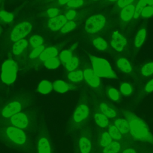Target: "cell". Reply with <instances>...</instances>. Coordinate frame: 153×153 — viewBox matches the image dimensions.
<instances>
[{"label":"cell","mask_w":153,"mask_h":153,"mask_svg":"<svg viewBox=\"0 0 153 153\" xmlns=\"http://www.w3.org/2000/svg\"><path fill=\"white\" fill-rule=\"evenodd\" d=\"M0 123L13 126L27 131H33L37 128L38 114L33 111L20 112L8 118L0 121Z\"/></svg>","instance_id":"2"},{"label":"cell","mask_w":153,"mask_h":153,"mask_svg":"<svg viewBox=\"0 0 153 153\" xmlns=\"http://www.w3.org/2000/svg\"><path fill=\"white\" fill-rule=\"evenodd\" d=\"M72 57V53L69 50H63L60 54V58L63 64H66Z\"/></svg>","instance_id":"33"},{"label":"cell","mask_w":153,"mask_h":153,"mask_svg":"<svg viewBox=\"0 0 153 153\" xmlns=\"http://www.w3.org/2000/svg\"><path fill=\"white\" fill-rule=\"evenodd\" d=\"M117 65L120 70L125 73H129L131 71L132 68L129 62L125 58H120L117 62Z\"/></svg>","instance_id":"18"},{"label":"cell","mask_w":153,"mask_h":153,"mask_svg":"<svg viewBox=\"0 0 153 153\" xmlns=\"http://www.w3.org/2000/svg\"><path fill=\"white\" fill-rule=\"evenodd\" d=\"M68 78L70 81L72 82H79L83 79L84 74L83 72L81 71H71L68 74Z\"/></svg>","instance_id":"25"},{"label":"cell","mask_w":153,"mask_h":153,"mask_svg":"<svg viewBox=\"0 0 153 153\" xmlns=\"http://www.w3.org/2000/svg\"><path fill=\"white\" fill-rule=\"evenodd\" d=\"M141 73L143 76H148L153 74V62H149L142 66Z\"/></svg>","instance_id":"30"},{"label":"cell","mask_w":153,"mask_h":153,"mask_svg":"<svg viewBox=\"0 0 153 153\" xmlns=\"http://www.w3.org/2000/svg\"><path fill=\"white\" fill-rule=\"evenodd\" d=\"M135 7L133 4H130L124 7L120 13V17L123 21L127 22L133 17Z\"/></svg>","instance_id":"14"},{"label":"cell","mask_w":153,"mask_h":153,"mask_svg":"<svg viewBox=\"0 0 153 153\" xmlns=\"http://www.w3.org/2000/svg\"><path fill=\"white\" fill-rule=\"evenodd\" d=\"M26 105L20 100H13L7 103L0 112V121L8 118L17 113L22 112Z\"/></svg>","instance_id":"8"},{"label":"cell","mask_w":153,"mask_h":153,"mask_svg":"<svg viewBox=\"0 0 153 153\" xmlns=\"http://www.w3.org/2000/svg\"><path fill=\"white\" fill-rule=\"evenodd\" d=\"M92 1H97V0H92Z\"/></svg>","instance_id":"51"},{"label":"cell","mask_w":153,"mask_h":153,"mask_svg":"<svg viewBox=\"0 0 153 153\" xmlns=\"http://www.w3.org/2000/svg\"><path fill=\"white\" fill-rule=\"evenodd\" d=\"M123 153H136V151L131 148H127L126 149H125Z\"/></svg>","instance_id":"47"},{"label":"cell","mask_w":153,"mask_h":153,"mask_svg":"<svg viewBox=\"0 0 153 153\" xmlns=\"http://www.w3.org/2000/svg\"><path fill=\"white\" fill-rule=\"evenodd\" d=\"M72 0H59V3L60 4H68L69 1H71Z\"/></svg>","instance_id":"48"},{"label":"cell","mask_w":153,"mask_h":153,"mask_svg":"<svg viewBox=\"0 0 153 153\" xmlns=\"http://www.w3.org/2000/svg\"><path fill=\"white\" fill-rule=\"evenodd\" d=\"M94 120L96 124L101 127H105L108 124V117L103 114L96 113L94 115Z\"/></svg>","instance_id":"23"},{"label":"cell","mask_w":153,"mask_h":153,"mask_svg":"<svg viewBox=\"0 0 153 153\" xmlns=\"http://www.w3.org/2000/svg\"><path fill=\"white\" fill-rule=\"evenodd\" d=\"M120 150V144L117 142H112L103 149V153H118Z\"/></svg>","instance_id":"24"},{"label":"cell","mask_w":153,"mask_h":153,"mask_svg":"<svg viewBox=\"0 0 153 153\" xmlns=\"http://www.w3.org/2000/svg\"><path fill=\"white\" fill-rule=\"evenodd\" d=\"M93 71L99 77L111 79L117 78L116 74L112 70L109 63L105 59L94 56H90Z\"/></svg>","instance_id":"5"},{"label":"cell","mask_w":153,"mask_h":153,"mask_svg":"<svg viewBox=\"0 0 153 153\" xmlns=\"http://www.w3.org/2000/svg\"><path fill=\"white\" fill-rule=\"evenodd\" d=\"M127 44L126 39L118 31H114L112 33L111 45L117 51H121Z\"/></svg>","instance_id":"11"},{"label":"cell","mask_w":153,"mask_h":153,"mask_svg":"<svg viewBox=\"0 0 153 153\" xmlns=\"http://www.w3.org/2000/svg\"><path fill=\"white\" fill-rule=\"evenodd\" d=\"M76 27V23L73 21L66 22L61 29L62 33H67L73 30Z\"/></svg>","instance_id":"36"},{"label":"cell","mask_w":153,"mask_h":153,"mask_svg":"<svg viewBox=\"0 0 153 153\" xmlns=\"http://www.w3.org/2000/svg\"><path fill=\"white\" fill-rule=\"evenodd\" d=\"M108 1H117V0H108Z\"/></svg>","instance_id":"50"},{"label":"cell","mask_w":153,"mask_h":153,"mask_svg":"<svg viewBox=\"0 0 153 153\" xmlns=\"http://www.w3.org/2000/svg\"><path fill=\"white\" fill-rule=\"evenodd\" d=\"M53 88L57 92L63 93L68 90L69 86L65 82L62 80H57L53 84Z\"/></svg>","instance_id":"21"},{"label":"cell","mask_w":153,"mask_h":153,"mask_svg":"<svg viewBox=\"0 0 153 153\" xmlns=\"http://www.w3.org/2000/svg\"><path fill=\"white\" fill-rule=\"evenodd\" d=\"M121 93L125 95H129L132 92V88L128 83H123L120 87Z\"/></svg>","instance_id":"40"},{"label":"cell","mask_w":153,"mask_h":153,"mask_svg":"<svg viewBox=\"0 0 153 153\" xmlns=\"http://www.w3.org/2000/svg\"><path fill=\"white\" fill-rule=\"evenodd\" d=\"M115 126L121 134H126L129 131L128 121L123 119H118L115 121Z\"/></svg>","instance_id":"19"},{"label":"cell","mask_w":153,"mask_h":153,"mask_svg":"<svg viewBox=\"0 0 153 153\" xmlns=\"http://www.w3.org/2000/svg\"><path fill=\"white\" fill-rule=\"evenodd\" d=\"M79 148L81 153H89L91 148L90 140L85 137H81L79 140Z\"/></svg>","instance_id":"17"},{"label":"cell","mask_w":153,"mask_h":153,"mask_svg":"<svg viewBox=\"0 0 153 153\" xmlns=\"http://www.w3.org/2000/svg\"><path fill=\"white\" fill-rule=\"evenodd\" d=\"M146 4H148L149 5H153V0H144Z\"/></svg>","instance_id":"49"},{"label":"cell","mask_w":153,"mask_h":153,"mask_svg":"<svg viewBox=\"0 0 153 153\" xmlns=\"http://www.w3.org/2000/svg\"><path fill=\"white\" fill-rule=\"evenodd\" d=\"M106 19L103 15H93L85 22V30L89 33H94L100 31L104 27Z\"/></svg>","instance_id":"9"},{"label":"cell","mask_w":153,"mask_h":153,"mask_svg":"<svg viewBox=\"0 0 153 153\" xmlns=\"http://www.w3.org/2000/svg\"><path fill=\"white\" fill-rule=\"evenodd\" d=\"M108 94L110 98L113 100L115 101L119 99V96H120L119 93L115 88H110L108 91Z\"/></svg>","instance_id":"41"},{"label":"cell","mask_w":153,"mask_h":153,"mask_svg":"<svg viewBox=\"0 0 153 153\" xmlns=\"http://www.w3.org/2000/svg\"><path fill=\"white\" fill-rule=\"evenodd\" d=\"M145 91L147 92L153 91V79L149 81L145 86Z\"/></svg>","instance_id":"46"},{"label":"cell","mask_w":153,"mask_h":153,"mask_svg":"<svg viewBox=\"0 0 153 153\" xmlns=\"http://www.w3.org/2000/svg\"><path fill=\"white\" fill-rule=\"evenodd\" d=\"M84 77L87 83L92 87H97L100 84V79L93 69H86L84 72Z\"/></svg>","instance_id":"12"},{"label":"cell","mask_w":153,"mask_h":153,"mask_svg":"<svg viewBox=\"0 0 153 153\" xmlns=\"http://www.w3.org/2000/svg\"><path fill=\"white\" fill-rule=\"evenodd\" d=\"M78 64V59L75 57H72L71 59L66 64V68L68 71L71 72L77 68Z\"/></svg>","instance_id":"32"},{"label":"cell","mask_w":153,"mask_h":153,"mask_svg":"<svg viewBox=\"0 0 153 153\" xmlns=\"http://www.w3.org/2000/svg\"><path fill=\"white\" fill-rule=\"evenodd\" d=\"M53 89V84L47 80L41 81L38 87V90L42 94H47Z\"/></svg>","instance_id":"20"},{"label":"cell","mask_w":153,"mask_h":153,"mask_svg":"<svg viewBox=\"0 0 153 153\" xmlns=\"http://www.w3.org/2000/svg\"><path fill=\"white\" fill-rule=\"evenodd\" d=\"M66 22L67 19L66 17L64 15H59L50 19L48 22V26L51 30L57 31L60 29H62Z\"/></svg>","instance_id":"13"},{"label":"cell","mask_w":153,"mask_h":153,"mask_svg":"<svg viewBox=\"0 0 153 153\" xmlns=\"http://www.w3.org/2000/svg\"><path fill=\"white\" fill-rule=\"evenodd\" d=\"M44 50V47L43 45H41L39 47L34 48L33 51L30 53L29 57L32 59L35 58L38 56H40V54L42 53V52Z\"/></svg>","instance_id":"39"},{"label":"cell","mask_w":153,"mask_h":153,"mask_svg":"<svg viewBox=\"0 0 153 153\" xmlns=\"http://www.w3.org/2000/svg\"><path fill=\"white\" fill-rule=\"evenodd\" d=\"M28 42L26 39H22L15 42L13 47V53L15 55L20 54L27 46Z\"/></svg>","instance_id":"16"},{"label":"cell","mask_w":153,"mask_h":153,"mask_svg":"<svg viewBox=\"0 0 153 153\" xmlns=\"http://www.w3.org/2000/svg\"><path fill=\"white\" fill-rule=\"evenodd\" d=\"M57 53L58 51L55 47H48L44 49V50L40 54L39 58L41 60L45 62L48 59L56 57Z\"/></svg>","instance_id":"15"},{"label":"cell","mask_w":153,"mask_h":153,"mask_svg":"<svg viewBox=\"0 0 153 153\" xmlns=\"http://www.w3.org/2000/svg\"><path fill=\"white\" fill-rule=\"evenodd\" d=\"M17 65L11 59L4 62L2 65L1 79L7 84H12L16 79L17 72Z\"/></svg>","instance_id":"6"},{"label":"cell","mask_w":153,"mask_h":153,"mask_svg":"<svg viewBox=\"0 0 153 153\" xmlns=\"http://www.w3.org/2000/svg\"><path fill=\"white\" fill-rule=\"evenodd\" d=\"M100 109L102 113L108 118H113L116 115L115 111L108 107V105L104 103L100 105Z\"/></svg>","instance_id":"26"},{"label":"cell","mask_w":153,"mask_h":153,"mask_svg":"<svg viewBox=\"0 0 153 153\" xmlns=\"http://www.w3.org/2000/svg\"><path fill=\"white\" fill-rule=\"evenodd\" d=\"M59 11V10L56 8H51L47 10V13L48 17L51 19V18L57 16Z\"/></svg>","instance_id":"43"},{"label":"cell","mask_w":153,"mask_h":153,"mask_svg":"<svg viewBox=\"0 0 153 153\" xmlns=\"http://www.w3.org/2000/svg\"><path fill=\"white\" fill-rule=\"evenodd\" d=\"M0 142L22 153H35V145L28 133L13 126L0 123Z\"/></svg>","instance_id":"1"},{"label":"cell","mask_w":153,"mask_h":153,"mask_svg":"<svg viewBox=\"0 0 153 153\" xmlns=\"http://www.w3.org/2000/svg\"><path fill=\"white\" fill-rule=\"evenodd\" d=\"M83 0H72L69 1L67 5L70 8H77L83 4Z\"/></svg>","instance_id":"42"},{"label":"cell","mask_w":153,"mask_h":153,"mask_svg":"<svg viewBox=\"0 0 153 153\" xmlns=\"http://www.w3.org/2000/svg\"><path fill=\"white\" fill-rule=\"evenodd\" d=\"M93 43L97 49L102 51L105 50L108 47V44L106 41L100 37L94 39L93 41Z\"/></svg>","instance_id":"27"},{"label":"cell","mask_w":153,"mask_h":153,"mask_svg":"<svg viewBox=\"0 0 153 153\" xmlns=\"http://www.w3.org/2000/svg\"><path fill=\"white\" fill-rule=\"evenodd\" d=\"M112 138L111 137L109 133L105 132L102 135V137L100 139V145L105 148L112 142Z\"/></svg>","instance_id":"35"},{"label":"cell","mask_w":153,"mask_h":153,"mask_svg":"<svg viewBox=\"0 0 153 153\" xmlns=\"http://www.w3.org/2000/svg\"><path fill=\"white\" fill-rule=\"evenodd\" d=\"M29 42L33 47L36 48L42 45L43 43V38L39 35H33L30 38Z\"/></svg>","instance_id":"31"},{"label":"cell","mask_w":153,"mask_h":153,"mask_svg":"<svg viewBox=\"0 0 153 153\" xmlns=\"http://www.w3.org/2000/svg\"><path fill=\"white\" fill-rule=\"evenodd\" d=\"M89 115V108L84 105H79L75 110L69 123V127L71 130H76V127L85 120Z\"/></svg>","instance_id":"7"},{"label":"cell","mask_w":153,"mask_h":153,"mask_svg":"<svg viewBox=\"0 0 153 153\" xmlns=\"http://www.w3.org/2000/svg\"><path fill=\"white\" fill-rule=\"evenodd\" d=\"M76 13V11H74V10H69L68 11L66 14V18L67 20H72L73 19H74V17H75Z\"/></svg>","instance_id":"45"},{"label":"cell","mask_w":153,"mask_h":153,"mask_svg":"<svg viewBox=\"0 0 153 153\" xmlns=\"http://www.w3.org/2000/svg\"><path fill=\"white\" fill-rule=\"evenodd\" d=\"M153 15V7L151 5L146 6L141 13L142 17L144 18H148Z\"/></svg>","instance_id":"38"},{"label":"cell","mask_w":153,"mask_h":153,"mask_svg":"<svg viewBox=\"0 0 153 153\" xmlns=\"http://www.w3.org/2000/svg\"><path fill=\"white\" fill-rule=\"evenodd\" d=\"M32 29V25L28 22H23L18 24L11 33V39L14 42L23 39Z\"/></svg>","instance_id":"10"},{"label":"cell","mask_w":153,"mask_h":153,"mask_svg":"<svg viewBox=\"0 0 153 153\" xmlns=\"http://www.w3.org/2000/svg\"><path fill=\"white\" fill-rule=\"evenodd\" d=\"M146 35V29L142 28L137 32L134 39V45L136 47H140L143 43Z\"/></svg>","instance_id":"22"},{"label":"cell","mask_w":153,"mask_h":153,"mask_svg":"<svg viewBox=\"0 0 153 153\" xmlns=\"http://www.w3.org/2000/svg\"><path fill=\"white\" fill-rule=\"evenodd\" d=\"M134 0H118L117 2L118 6L120 8H124L130 4H131Z\"/></svg>","instance_id":"44"},{"label":"cell","mask_w":153,"mask_h":153,"mask_svg":"<svg viewBox=\"0 0 153 153\" xmlns=\"http://www.w3.org/2000/svg\"><path fill=\"white\" fill-rule=\"evenodd\" d=\"M0 18L5 22H10L13 20L14 16L10 13H8L5 11H1Z\"/></svg>","instance_id":"37"},{"label":"cell","mask_w":153,"mask_h":153,"mask_svg":"<svg viewBox=\"0 0 153 153\" xmlns=\"http://www.w3.org/2000/svg\"><path fill=\"white\" fill-rule=\"evenodd\" d=\"M34 145L35 153H56L50 133L44 125L37 131Z\"/></svg>","instance_id":"4"},{"label":"cell","mask_w":153,"mask_h":153,"mask_svg":"<svg viewBox=\"0 0 153 153\" xmlns=\"http://www.w3.org/2000/svg\"><path fill=\"white\" fill-rule=\"evenodd\" d=\"M129 124V131L136 139L141 141L153 142V136L146 124L139 117L133 114H127Z\"/></svg>","instance_id":"3"},{"label":"cell","mask_w":153,"mask_h":153,"mask_svg":"<svg viewBox=\"0 0 153 153\" xmlns=\"http://www.w3.org/2000/svg\"><path fill=\"white\" fill-rule=\"evenodd\" d=\"M109 134L112 139L118 140L121 138V134L120 131L115 126H111L109 128Z\"/></svg>","instance_id":"34"},{"label":"cell","mask_w":153,"mask_h":153,"mask_svg":"<svg viewBox=\"0 0 153 153\" xmlns=\"http://www.w3.org/2000/svg\"><path fill=\"white\" fill-rule=\"evenodd\" d=\"M146 2L144 0H139L134 8V13L133 17L134 19H137L141 14L143 9L146 7Z\"/></svg>","instance_id":"29"},{"label":"cell","mask_w":153,"mask_h":153,"mask_svg":"<svg viewBox=\"0 0 153 153\" xmlns=\"http://www.w3.org/2000/svg\"><path fill=\"white\" fill-rule=\"evenodd\" d=\"M0 32H1V30H0Z\"/></svg>","instance_id":"52"},{"label":"cell","mask_w":153,"mask_h":153,"mask_svg":"<svg viewBox=\"0 0 153 153\" xmlns=\"http://www.w3.org/2000/svg\"><path fill=\"white\" fill-rule=\"evenodd\" d=\"M44 65L48 69H54L60 65V62L58 59L54 57L45 60L44 62Z\"/></svg>","instance_id":"28"}]
</instances>
